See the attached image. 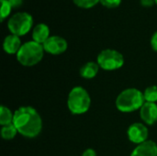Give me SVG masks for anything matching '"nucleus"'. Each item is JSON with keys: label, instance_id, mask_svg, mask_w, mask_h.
Returning a JSON list of instances; mask_svg holds the SVG:
<instances>
[{"label": "nucleus", "instance_id": "nucleus-14", "mask_svg": "<svg viewBox=\"0 0 157 156\" xmlns=\"http://www.w3.org/2000/svg\"><path fill=\"white\" fill-rule=\"evenodd\" d=\"M14 113L6 106L2 105L0 107V125L6 126L13 123Z\"/></svg>", "mask_w": 157, "mask_h": 156}, {"label": "nucleus", "instance_id": "nucleus-2", "mask_svg": "<svg viewBox=\"0 0 157 156\" xmlns=\"http://www.w3.org/2000/svg\"><path fill=\"white\" fill-rule=\"evenodd\" d=\"M145 103L144 92L137 88H127L121 91L116 98V108L123 113H131L140 109Z\"/></svg>", "mask_w": 157, "mask_h": 156}, {"label": "nucleus", "instance_id": "nucleus-6", "mask_svg": "<svg viewBox=\"0 0 157 156\" xmlns=\"http://www.w3.org/2000/svg\"><path fill=\"white\" fill-rule=\"evenodd\" d=\"M33 18L27 12H18L13 15L7 22V28L11 34L16 36H24L31 29Z\"/></svg>", "mask_w": 157, "mask_h": 156}, {"label": "nucleus", "instance_id": "nucleus-9", "mask_svg": "<svg viewBox=\"0 0 157 156\" xmlns=\"http://www.w3.org/2000/svg\"><path fill=\"white\" fill-rule=\"evenodd\" d=\"M140 117L146 125H154L157 122V104L145 102L140 108Z\"/></svg>", "mask_w": 157, "mask_h": 156}, {"label": "nucleus", "instance_id": "nucleus-7", "mask_svg": "<svg viewBox=\"0 0 157 156\" xmlns=\"http://www.w3.org/2000/svg\"><path fill=\"white\" fill-rule=\"evenodd\" d=\"M128 139L137 145L142 144L148 141L149 130L147 126L141 122H135L129 126L127 130Z\"/></svg>", "mask_w": 157, "mask_h": 156}, {"label": "nucleus", "instance_id": "nucleus-3", "mask_svg": "<svg viewBox=\"0 0 157 156\" xmlns=\"http://www.w3.org/2000/svg\"><path fill=\"white\" fill-rule=\"evenodd\" d=\"M44 48L34 40L27 41L22 44L18 52L17 53V62L26 67H31L38 64L43 58Z\"/></svg>", "mask_w": 157, "mask_h": 156}, {"label": "nucleus", "instance_id": "nucleus-11", "mask_svg": "<svg viewBox=\"0 0 157 156\" xmlns=\"http://www.w3.org/2000/svg\"><path fill=\"white\" fill-rule=\"evenodd\" d=\"M21 40L18 36L10 34L7 35L3 42V49L7 54H16L21 48Z\"/></svg>", "mask_w": 157, "mask_h": 156}, {"label": "nucleus", "instance_id": "nucleus-21", "mask_svg": "<svg viewBox=\"0 0 157 156\" xmlns=\"http://www.w3.org/2000/svg\"><path fill=\"white\" fill-rule=\"evenodd\" d=\"M141 5L144 7H151L155 4V0H141Z\"/></svg>", "mask_w": 157, "mask_h": 156}, {"label": "nucleus", "instance_id": "nucleus-24", "mask_svg": "<svg viewBox=\"0 0 157 156\" xmlns=\"http://www.w3.org/2000/svg\"><path fill=\"white\" fill-rule=\"evenodd\" d=\"M155 4H156V5H157V0H155Z\"/></svg>", "mask_w": 157, "mask_h": 156}, {"label": "nucleus", "instance_id": "nucleus-10", "mask_svg": "<svg viewBox=\"0 0 157 156\" xmlns=\"http://www.w3.org/2000/svg\"><path fill=\"white\" fill-rule=\"evenodd\" d=\"M131 156H157V144L153 141H147L137 145Z\"/></svg>", "mask_w": 157, "mask_h": 156}, {"label": "nucleus", "instance_id": "nucleus-17", "mask_svg": "<svg viewBox=\"0 0 157 156\" xmlns=\"http://www.w3.org/2000/svg\"><path fill=\"white\" fill-rule=\"evenodd\" d=\"M12 6L10 5V3L8 2V0H1V21L3 22L10 14L11 10H12Z\"/></svg>", "mask_w": 157, "mask_h": 156}, {"label": "nucleus", "instance_id": "nucleus-19", "mask_svg": "<svg viewBox=\"0 0 157 156\" xmlns=\"http://www.w3.org/2000/svg\"><path fill=\"white\" fill-rule=\"evenodd\" d=\"M100 3L105 7L115 8V7H118L121 5V0H100Z\"/></svg>", "mask_w": 157, "mask_h": 156}, {"label": "nucleus", "instance_id": "nucleus-15", "mask_svg": "<svg viewBox=\"0 0 157 156\" xmlns=\"http://www.w3.org/2000/svg\"><path fill=\"white\" fill-rule=\"evenodd\" d=\"M17 130L14 126V124H9L6 126H2L1 128V136L4 140L6 141H10L13 140L16 135L17 134Z\"/></svg>", "mask_w": 157, "mask_h": 156}, {"label": "nucleus", "instance_id": "nucleus-8", "mask_svg": "<svg viewBox=\"0 0 157 156\" xmlns=\"http://www.w3.org/2000/svg\"><path fill=\"white\" fill-rule=\"evenodd\" d=\"M42 45L44 51L52 55L62 54L68 48L66 40L60 36H51Z\"/></svg>", "mask_w": 157, "mask_h": 156}, {"label": "nucleus", "instance_id": "nucleus-1", "mask_svg": "<svg viewBox=\"0 0 157 156\" xmlns=\"http://www.w3.org/2000/svg\"><path fill=\"white\" fill-rule=\"evenodd\" d=\"M13 124L17 132L26 138H35L42 130L40 115L34 108L29 106L20 107L15 111Z\"/></svg>", "mask_w": 157, "mask_h": 156}, {"label": "nucleus", "instance_id": "nucleus-20", "mask_svg": "<svg viewBox=\"0 0 157 156\" xmlns=\"http://www.w3.org/2000/svg\"><path fill=\"white\" fill-rule=\"evenodd\" d=\"M151 47L155 51L157 52V31L153 34L151 38Z\"/></svg>", "mask_w": 157, "mask_h": 156}, {"label": "nucleus", "instance_id": "nucleus-13", "mask_svg": "<svg viewBox=\"0 0 157 156\" xmlns=\"http://www.w3.org/2000/svg\"><path fill=\"white\" fill-rule=\"evenodd\" d=\"M99 65L98 64V63L96 62H88L86 63H85L80 71V76L85 78V79H92L94 77H96V75L98 74V71H99Z\"/></svg>", "mask_w": 157, "mask_h": 156}, {"label": "nucleus", "instance_id": "nucleus-18", "mask_svg": "<svg viewBox=\"0 0 157 156\" xmlns=\"http://www.w3.org/2000/svg\"><path fill=\"white\" fill-rule=\"evenodd\" d=\"M74 3L81 8H91L95 6L100 0H73Z\"/></svg>", "mask_w": 157, "mask_h": 156}, {"label": "nucleus", "instance_id": "nucleus-5", "mask_svg": "<svg viewBox=\"0 0 157 156\" xmlns=\"http://www.w3.org/2000/svg\"><path fill=\"white\" fill-rule=\"evenodd\" d=\"M123 55L113 49H106L99 52L97 63L99 67L105 71H114L121 68L124 64Z\"/></svg>", "mask_w": 157, "mask_h": 156}, {"label": "nucleus", "instance_id": "nucleus-16", "mask_svg": "<svg viewBox=\"0 0 157 156\" xmlns=\"http://www.w3.org/2000/svg\"><path fill=\"white\" fill-rule=\"evenodd\" d=\"M145 102L156 103L157 102V86H151L145 88L144 92Z\"/></svg>", "mask_w": 157, "mask_h": 156}, {"label": "nucleus", "instance_id": "nucleus-23", "mask_svg": "<svg viewBox=\"0 0 157 156\" xmlns=\"http://www.w3.org/2000/svg\"><path fill=\"white\" fill-rule=\"evenodd\" d=\"M8 2L10 3L12 8H17L22 5L23 0H8Z\"/></svg>", "mask_w": 157, "mask_h": 156}, {"label": "nucleus", "instance_id": "nucleus-4", "mask_svg": "<svg viewBox=\"0 0 157 156\" xmlns=\"http://www.w3.org/2000/svg\"><path fill=\"white\" fill-rule=\"evenodd\" d=\"M91 106L89 93L82 86H75L69 92L67 107L74 115H82L88 111Z\"/></svg>", "mask_w": 157, "mask_h": 156}, {"label": "nucleus", "instance_id": "nucleus-12", "mask_svg": "<svg viewBox=\"0 0 157 156\" xmlns=\"http://www.w3.org/2000/svg\"><path fill=\"white\" fill-rule=\"evenodd\" d=\"M50 29L44 23H40L35 26L32 31V39L34 41L43 44L50 38Z\"/></svg>", "mask_w": 157, "mask_h": 156}, {"label": "nucleus", "instance_id": "nucleus-22", "mask_svg": "<svg viewBox=\"0 0 157 156\" xmlns=\"http://www.w3.org/2000/svg\"><path fill=\"white\" fill-rule=\"evenodd\" d=\"M82 156H97V152L92 148H88L83 152Z\"/></svg>", "mask_w": 157, "mask_h": 156}]
</instances>
